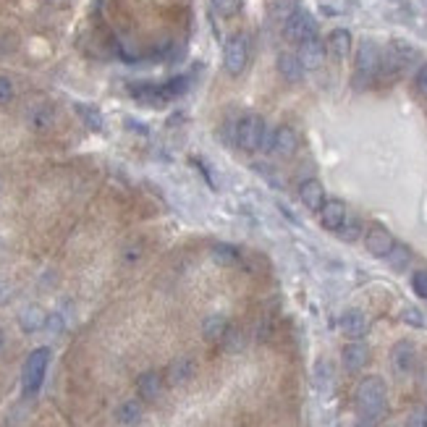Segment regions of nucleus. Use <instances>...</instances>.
Instances as JSON below:
<instances>
[{
    "mask_svg": "<svg viewBox=\"0 0 427 427\" xmlns=\"http://www.w3.org/2000/svg\"><path fill=\"white\" fill-rule=\"evenodd\" d=\"M212 257L223 262V265H233V262H239V252L231 244H215L212 246Z\"/></svg>",
    "mask_w": 427,
    "mask_h": 427,
    "instance_id": "nucleus-29",
    "label": "nucleus"
},
{
    "mask_svg": "<svg viewBox=\"0 0 427 427\" xmlns=\"http://www.w3.org/2000/svg\"><path fill=\"white\" fill-rule=\"evenodd\" d=\"M74 110H77L79 118H81V123H84L90 131H103V113H100L95 105L77 103L74 105Z\"/></svg>",
    "mask_w": 427,
    "mask_h": 427,
    "instance_id": "nucleus-23",
    "label": "nucleus"
},
{
    "mask_svg": "<svg viewBox=\"0 0 427 427\" xmlns=\"http://www.w3.org/2000/svg\"><path fill=\"white\" fill-rule=\"evenodd\" d=\"M336 233L344 239V241H349L351 244V241H357V239L362 236V220L359 218H346L344 220V226H341Z\"/></svg>",
    "mask_w": 427,
    "mask_h": 427,
    "instance_id": "nucleus-26",
    "label": "nucleus"
},
{
    "mask_svg": "<svg viewBox=\"0 0 427 427\" xmlns=\"http://www.w3.org/2000/svg\"><path fill=\"white\" fill-rule=\"evenodd\" d=\"M299 199H301V205L312 212H320V208L325 205V189L320 181H315V179H307V181L299 186Z\"/></svg>",
    "mask_w": 427,
    "mask_h": 427,
    "instance_id": "nucleus-16",
    "label": "nucleus"
},
{
    "mask_svg": "<svg viewBox=\"0 0 427 427\" xmlns=\"http://www.w3.org/2000/svg\"><path fill=\"white\" fill-rule=\"evenodd\" d=\"M142 417H144V409L137 399H129V401L116 406V422L121 427H137L142 422Z\"/></svg>",
    "mask_w": 427,
    "mask_h": 427,
    "instance_id": "nucleus-19",
    "label": "nucleus"
},
{
    "mask_svg": "<svg viewBox=\"0 0 427 427\" xmlns=\"http://www.w3.org/2000/svg\"><path fill=\"white\" fill-rule=\"evenodd\" d=\"M166 375H168L170 386H186V383L197 375L195 359L186 357V354H183V357H176V359L168 364V373H166Z\"/></svg>",
    "mask_w": 427,
    "mask_h": 427,
    "instance_id": "nucleus-13",
    "label": "nucleus"
},
{
    "mask_svg": "<svg viewBox=\"0 0 427 427\" xmlns=\"http://www.w3.org/2000/svg\"><path fill=\"white\" fill-rule=\"evenodd\" d=\"M415 87L417 92L422 95V97H427V63H422L419 68H417V74H415Z\"/></svg>",
    "mask_w": 427,
    "mask_h": 427,
    "instance_id": "nucleus-35",
    "label": "nucleus"
},
{
    "mask_svg": "<svg viewBox=\"0 0 427 427\" xmlns=\"http://www.w3.org/2000/svg\"><path fill=\"white\" fill-rule=\"evenodd\" d=\"M11 297H13V288H11V284L0 278V304H8V301H11Z\"/></svg>",
    "mask_w": 427,
    "mask_h": 427,
    "instance_id": "nucleus-38",
    "label": "nucleus"
},
{
    "mask_svg": "<svg viewBox=\"0 0 427 427\" xmlns=\"http://www.w3.org/2000/svg\"><path fill=\"white\" fill-rule=\"evenodd\" d=\"M390 364L399 375H412L417 367V346L412 341H399L390 349Z\"/></svg>",
    "mask_w": 427,
    "mask_h": 427,
    "instance_id": "nucleus-8",
    "label": "nucleus"
},
{
    "mask_svg": "<svg viewBox=\"0 0 427 427\" xmlns=\"http://www.w3.org/2000/svg\"><path fill=\"white\" fill-rule=\"evenodd\" d=\"M275 68H278V74L288 81V84H297V81H301L304 79V66H301V61H299L297 52H281L278 55V61H275Z\"/></svg>",
    "mask_w": 427,
    "mask_h": 427,
    "instance_id": "nucleus-15",
    "label": "nucleus"
},
{
    "mask_svg": "<svg viewBox=\"0 0 427 427\" xmlns=\"http://www.w3.org/2000/svg\"><path fill=\"white\" fill-rule=\"evenodd\" d=\"M13 95H16V87H13V81L8 77H0V105H8L13 100Z\"/></svg>",
    "mask_w": 427,
    "mask_h": 427,
    "instance_id": "nucleus-33",
    "label": "nucleus"
},
{
    "mask_svg": "<svg viewBox=\"0 0 427 427\" xmlns=\"http://www.w3.org/2000/svg\"><path fill=\"white\" fill-rule=\"evenodd\" d=\"M406 427H427V409H415L406 417Z\"/></svg>",
    "mask_w": 427,
    "mask_h": 427,
    "instance_id": "nucleus-36",
    "label": "nucleus"
},
{
    "mask_svg": "<svg viewBox=\"0 0 427 427\" xmlns=\"http://www.w3.org/2000/svg\"><path fill=\"white\" fill-rule=\"evenodd\" d=\"M341 330H344V336L351 338V341H359V338L367 333V317H364V312L359 310H346L341 315Z\"/></svg>",
    "mask_w": 427,
    "mask_h": 427,
    "instance_id": "nucleus-18",
    "label": "nucleus"
},
{
    "mask_svg": "<svg viewBox=\"0 0 427 427\" xmlns=\"http://www.w3.org/2000/svg\"><path fill=\"white\" fill-rule=\"evenodd\" d=\"M220 344H223V351H228V354H241L246 349L244 330L236 328V325H228V330H226V336L220 338Z\"/></svg>",
    "mask_w": 427,
    "mask_h": 427,
    "instance_id": "nucleus-22",
    "label": "nucleus"
},
{
    "mask_svg": "<svg viewBox=\"0 0 427 427\" xmlns=\"http://www.w3.org/2000/svg\"><path fill=\"white\" fill-rule=\"evenodd\" d=\"M346 218H349V212H346V205L341 199H336V197L333 199H325V205L320 208V223H323V228L338 231Z\"/></svg>",
    "mask_w": 427,
    "mask_h": 427,
    "instance_id": "nucleus-10",
    "label": "nucleus"
},
{
    "mask_svg": "<svg viewBox=\"0 0 427 427\" xmlns=\"http://www.w3.org/2000/svg\"><path fill=\"white\" fill-rule=\"evenodd\" d=\"M328 52L338 58V61H344L346 55L351 52V32L349 29H333L330 34H328Z\"/></svg>",
    "mask_w": 427,
    "mask_h": 427,
    "instance_id": "nucleus-20",
    "label": "nucleus"
},
{
    "mask_svg": "<svg viewBox=\"0 0 427 427\" xmlns=\"http://www.w3.org/2000/svg\"><path fill=\"white\" fill-rule=\"evenodd\" d=\"M364 246H367V252L373 255V257H380L386 259L390 255V249L396 246V239H393V233L386 228V226H370L367 233H364Z\"/></svg>",
    "mask_w": 427,
    "mask_h": 427,
    "instance_id": "nucleus-7",
    "label": "nucleus"
},
{
    "mask_svg": "<svg viewBox=\"0 0 427 427\" xmlns=\"http://www.w3.org/2000/svg\"><path fill=\"white\" fill-rule=\"evenodd\" d=\"M6 349V333H3V330H0V351Z\"/></svg>",
    "mask_w": 427,
    "mask_h": 427,
    "instance_id": "nucleus-39",
    "label": "nucleus"
},
{
    "mask_svg": "<svg viewBox=\"0 0 427 427\" xmlns=\"http://www.w3.org/2000/svg\"><path fill=\"white\" fill-rule=\"evenodd\" d=\"M226 330H228V320L223 315H208L202 320V336L208 338V341H212V344L226 336Z\"/></svg>",
    "mask_w": 427,
    "mask_h": 427,
    "instance_id": "nucleus-21",
    "label": "nucleus"
},
{
    "mask_svg": "<svg viewBox=\"0 0 427 427\" xmlns=\"http://www.w3.org/2000/svg\"><path fill=\"white\" fill-rule=\"evenodd\" d=\"M210 6L223 19H233L236 13L241 11V0H210Z\"/></svg>",
    "mask_w": 427,
    "mask_h": 427,
    "instance_id": "nucleus-28",
    "label": "nucleus"
},
{
    "mask_svg": "<svg viewBox=\"0 0 427 427\" xmlns=\"http://www.w3.org/2000/svg\"><path fill=\"white\" fill-rule=\"evenodd\" d=\"M268 129V123L262 121L259 116L255 113H246L236 121V131H233V137H236V144L246 150V152H255L259 150V142H262V134Z\"/></svg>",
    "mask_w": 427,
    "mask_h": 427,
    "instance_id": "nucleus-5",
    "label": "nucleus"
},
{
    "mask_svg": "<svg viewBox=\"0 0 427 427\" xmlns=\"http://www.w3.org/2000/svg\"><path fill=\"white\" fill-rule=\"evenodd\" d=\"M45 328H48L50 333H55V336H58V333H63V328H66L63 315H61V312H50V315H48V325H45Z\"/></svg>",
    "mask_w": 427,
    "mask_h": 427,
    "instance_id": "nucleus-34",
    "label": "nucleus"
},
{
    "mask_svg": "<svg viewBox=\"0 0 427 427\" xmlns=\"http://www.w3.org/2000/svg\"><path fill=\"white\" fill-rule=\"evenodd\" d=\"M48 367H50V349L48 346H39L26 357L24 370H21V388H24L26 399L39 393L45 375H48Z\"/></svg>",
    "mask_w": 427,
    "mask_h": 427,
    "instance_id": "nucleus-2",
    "label": "nucleus"
},
{
    "mask_svg": "<svg viewBox=\"0 0 427 427\" xmlns=\"http://www.w3.org/2000/svg\"><path fill=\"white\" fill-rule=\"evenodd\" d=\"M48 325V312L42 310L39 304H26L19 310V328L24 333H37V330H45Z\"/></svg>",
    "mask_w": 427,
    "mask_h": 427,
    "instance_id": "nucleus-12",
    "label": "nucleus"
},
{
    "mask_svg": "<svg viewBox=\"0 0 427 427\" xmlns=\"http://www.w3.org/2000/svg\"><path fill=\"white\" fill-rule=\"evenodd\" d=\"M341 362L349 373H359L364 364L370 362V349L364 346L362 341H349L341 351Z\"/></svg>",
    "mask_w": 427,
    "mask_h": 427,
    "instance_id": "nucleus-11",
    "label": "nucleus"
},
{
    "mask_svg": "<svg viewBox=\"0 0 427 427\" xmlns=\"http://www.w3.org/2000/svg\"><path fill=\"white\" fill-rule=\"evenodd\" d=\"M312 375H315V386L323 390V393H328V390L333 388V364L328 362V359H317Z\"/></svg>",
    "mask_w": 427,
    "mask_h": 427,
    "instance_id": "nucleus-25",
    "label": "nucleus"
},
{
    "mask_svg": "<svg viewBox=\"0 0 427 427\" xmlns=\"http://www.w3.org/2000/svg\"><path fill=\"white\" fill-rule=\"evenodd\" d=\"M299 61H301V66L307 68V71H315V68H320L325 61V45L320 42L317 37L307 39V42H301L299 45Z\"/></svg>",
    "mask_w": 427,
    "mask_h": 427,
    "instance_id": "nucleus-14",
    "label": "nucleus"
},
{
    "mask_svg": "<svg viewBox=\"0 0 427 427\" xmlns=\"http://www.w3.org/2000/svg\"><path fill=\"white\" fill-rule=\"evenodd\" d=\"M294 11H297L294 0H278V3L272 6V16H275V19H281V21H286V19H288Z\"/></svg>",
    "mask_w": 427,
    "mask_h": 427,
    "instance_id": "nucleus-30",
    "label": "nucleus"
},
{
    "mask_svg": "<svg viewBox=\"0 0 427 427\" xmlns=\"http://www.w3.org/2000/svg\"><path fill=\"white\" fill-rule=\"evenodd\" d=\"M139 257H142V246L139 244H129L123 249V262H126V265H134Z\"/></svg>",
    "mask_w": 427,
    "mask_h": 427,
    "instance_id": "nucleus-37",
    "label": "nucleus"
},
{
    "mask_svg": "<svg viewBox=\"0 0 427 427\" xmlns=\"http://www.w3.org/2000/svg\"><path fill=\"white\" fill-rule=\"evenodd\" d=\"M401 320L406 325H415V328H425V317H422V312L415 310V307H406L401 312Z\"/></svg>",
    "mask_w": 427,
    "mask_h": 427,
    "instance_id": "nucleus-32",
    "label": "nucleus"
},
{
    "mask_svg": "<svg viewBox=\"0 0 427 427\" xmlns=\"http://www.w3.org/2000/svg\"><path fill=\"white\" fill-rule=\"evenodd\" d=\"M412 288L419 299H427V270H417L412 275Z\"/></svg>",
    "mask_w": 427,
    "mask_h": 427,
    "instance_id": "nucleus-31",
    "label": "nucleus"
},
{
    "mask_svg": "<svg viewBox=\"0 0 427 427\" xmlns=\"http://www.w3.org/2000/svg\"><path fill=\"white\" fill-rule=\"evenodd\" d=\"M297 150H299V137L291 126H278V129H272L270 152H275V155H281V157H291Z\"/></svg>",
    "mask_w": 427,
    "mask_h": 427,
    "instance_id": "nucleus-9",
    "label": "nucleus"
},
{
    "mask_svg": "<svg viewBox=\"0 0 427 427\" xmlns=\"http://www.w3.org/2000/svg\"><path fill=\"white\" fill-rule=\"evenodd\" d=\"M137 390H139L142 401H157L160 393H163V377L157 375L155 370H147L137 377Z\"/></svg>",
    "mask_w": 427,
    "mask_h": 427,
    "instance_id": "nucleus-17",
    "label": "nucleus"
},
{
    "mask_svg": "<svg viewBox=\"0 0 427 427\" xmlns=\"http://www.w3.org/2000/svg\"><path fill=\"white\" fill-rule=\"evenodd\" d=\"M357 409L364 419H380L388 409V388L386 380L377 375H367L357 386Z\"/></svg>",
    "mask_w": 427,
    "mask_h": 427,
    "instance_id": "nucleus-1",
    "label": "nucleus"
},
{
    "mask_svg": "<svg viewBox=\"0 0 427 427\" xmlns=\"http://www.w3.org/2000/svg\"><path fill=\"white\" fill-rule=\"evenodd\" d=\"M386 259L390 262V268H393V270H404V268L412 262V252H409L404 244H396L393 249H390V255Z\"/></svg>",
    "mask_w": 427,
    "mask_h": 427,
    "instance_id": "nucleus-27",
    "label": "nucleus"
},
{
    "mask_svg": "<svg viewBox=\"0 0 427 427\" xmlns=\"http://www.w3.org/2000/svg\"><path fill=\"white\" fill-rule=\"evenodd\" d=\"M284 37L288 39V42H297V45H301V42H307V39H312V37H317V21H315V16H312L310 11L297 8V11L284 21Z\"/></svg>",
    "mask_w": 427,
    "mask_h": 427,
    "instance_id": "nucleus-6",
    "label": "nucleus"
},
{
    "mask_svg": "<svg viewBox=\"0 0 427 427\" xmlns=\"http://www.w3.org/2000/svg\"><path fill=\"white\" fill-rule=\"evenodd\" d=\"M380 50H377L375 42L364 39L362 45L357 48V63H354V87H367L380 71Z\"/></svg>",
    "mask_w": 427,
    "mask_h": 427,
    "instance_id": "nucleus-3",
    "label": "nucleus"
},
{
    "mask_svg": "<svg viewBox=\"0 0 427 427\" xmlns=\"http://www.w3.org/2000/svg\"><path fill=\"white\" fill-rule=\"evenodd\" d=\"M26 121H29V126L37 131H45L52 126V110L48 105H34L29 113H26Z\"/></svg>",
    "mask_w": 427,
    "mask_h": 427,
    "instance_id": "nucleus-24",
    "label": "nucleus"
},
{
    "mask_svg": "<svg viewBox=\"0 0 427 427\" xmlns=\"http://www.w3.org/2000/svg\"><path fill=\"white\" fill-rule=\"evenodd\" d=\"M246 63H249V39L244 32H236L223 45V68L231 77H239L246 68Z\"/></svg>",
    "mask_w": 427,
    "mask_h": 427,
    "instance_id": "nucleus-4",
    "label": "nucleus"
}]
</instances>
